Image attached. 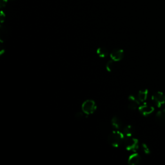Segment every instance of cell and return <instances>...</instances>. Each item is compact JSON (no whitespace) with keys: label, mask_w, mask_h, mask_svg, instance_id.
Here are the masks:
<instances>
[{"label":"cell","mask_w":165,"mask_h":165,"mask_svg":"<svg viewBox=\"0 0 165 165\" xmlns=\"http://www.w3.org/2000/svg\"><path fill=\"white\" fill-rule=\"evenodd\" d=\"M124 136L123 132L114 131L110 133L108 137V143L114 147H118L124 141Z\"/></svg>","instance_id":"obj_1"},{"label":"cell","mask_w":165,"mask_h":165,"mask_svg":"<svg viewBox=\"0 0 165 165\" xmlns=\"http://www.w3.org/2000/svg\"><path fill=\"white\" fill-rule=\"evenodd\" d=\"M124 147L128 151L136 152L139 148V141L136 138H132V136L126 137L124 141Z\"/></svg>","instance_id":"obj_2"},{"label":"cell","mask_w":165,"mask_h":165,"mask_svg":"<svg viewBox=\"0 0 165 165\" xmlns=\"http://www.w3.org/2000/svg\"><path fill=\"white\" fill-rule=\"evenodd\" d=\"M96 110V105L94 101L92 99H88L83 102L82 105L83 112L87 115L92 114Z\"/></svg>","instance_id":"obj_3"},{"label":"cell","mask_w":165,"mask_h":165,"mask_svg":"<svg viewBox=\"0 0 165 165\" xmlns=\"http://www.w3.org/2000/svg\"><path fill=\"white\" fill-rule=\"evenodd\" d=\"M152 99L156 107L160 108L165 104V95L161 92H156L154 93L152 96Z\"/></svg>","instance_id":"obj_4"},{"label":"cell","mask_w":165,"mask_h":165,"mask_svg":"<svg viewBox=\"0 0 165 165\" xmlns=\"http://www.w3.org/2000/svg\"><path fill=\"white\" fill-rule=\"evenodd\" d=\"M139 110L142 115L145 116H147L151 114L154 111V108L152 106L148 104H143L139 107Z\"/></svg>","instance_id":"obj_5"},{"label":"cell","mask_w":165,"mask_h":165,"mask_svg":"<svg viewBox=\"0 0 165 165\" xmlns=\"http://www.w3.org/2000/svg\"><path fill=\"white\" fill-rule=\"evenodd\" d=\"M111 59L114 61H121L124 57V51L122 49L116 48L114 49L110 54Z\"/></svg>","instance_id":"obj_6"},{"label":"cell","mask_w":165,"mask_h":165,"mask_svg":"<svg viewBox=\"0 0 165 165\" xmlns=\"http://www.w3.org/2000/svg\"><path fill=\"white\" fill-rule=\"evenodd\" d=\"M128 99L130 103L128 105V107L129 109H130V110H136V109L138 108V106L141 102L139 101L138 97L131 95L129 96Z\"/></svg>","instance_id":"obj_7"},{"label":"cell","mask_w":165,"mask_h":165,"mask_svg":"<svg viewBox=\"0 0 165 165\" xmlns=\"http://www.w3.org/2000/svg\"><path fill=\"white\" fill-rule=\"evenodd\" d=\"M155 119L159 125L165 126V109L158 112L155 116Z\"/></svg>","instance_id":"obj_8"},{"label":"cell","mask_w":165,"mask_h":165,"mask_svg":"<svg viewBox=\"0 0 165 165\" xmlns=\"http://www.w3.org/2000/svg\"><path fill=\"white\" fill-rule=\"evenodd\" d=\"M141 161V157L138 154H133L128 157V163L130 165H138Z\"/></svg>","instance_id":"obj_9"},{"label":"cell","mask_w":165,"mask_h":165,"mask_svg":"<svg viewBox=\"0 0 165 165\" xmlns=\"http://www.w3.org/2000/svg\"><path fill=\"white\" fill-rule=\"evenodd\" d=\"M112 125L114 128L116 130H120L121 128H123V122L119 117L117 116L113 117L112 119Z\"/></svg>","instance_id":"obj_10"},{"label":"cell","mask_w":165,"mask_h":165,"mask_svg":"<svg viewBox=\"0 0 165 165\" xmlns=\"http://www.w3.org/2000/svg\"><path fill=\"white\" fill-rule=\"evenodd\" d=\"M135 132V129L131 125H127L125 127L123 128V133L124 135L126 137L132 136Z\"/></svg>","instance_id":"obj_11"},{"label":"cell","mask_w":165,"mask_h":165,"mask_svg":"<svg viewBox=\"0 0 165 165\" xmlns=\"http://www.w3.org/2000/svg\"><path fill=\"white\" fill-rule=\"evenodd\" d=\"M148 90L146 89L140 90L138 95H137V97H138L140 102H144L146 100V99H147L148 97Z\"/></svg>","instance_id":"obj_12"},{"label":"cell","mask_w":165,"mask_h":165,"mask_svg":"<svg viewBox=\"0 0 165 165\" xmlns=\"http://www.w3.org/2000/svg\"><path fill=\"white\" fill-rule=\"evenodd\" d=\"M97 54L100 58H105L108 55V51L105 47H100L97 50Z\"/></svg>","instance_id":"obj_13"},{"label":"cell","mask_w":165,"mask_h":165,"mask_svg":"<svg viewBox=\"0 0 165 165\" xmlns=\"http://www.w3.org/2000/svg\"><path fill=\"white\" fill-rule=\"evenodd\" d=\"M114 67V60H110L107 62V65H106V68H107V71L111 72L112 71Z\"/></svg>","instance_id":"obj_14"},{"label":"cell","mask_w":165,"mask_h":165,"mask_svg":"<svg viewBox=\"0 0 165 165\" xmlns=\"http://www.w3.org/2000/svg\"><path fill=\"white\" fill-rule=\"evenodd\" d=\"M142 149H143V152H144V153L146 154H150V148L148 147V146L146 145V144H145V143H143V144L142 145Z\"/></svg>","instance_id":"obj_15"},{"label":"cell","mask_w":165,"mask_h":165,"mask_svg":"<svg viewBox=\"0 0 165 165\" xmlns=\"http://www.w3.org/2000/svg\"><path fill=\"white\" fill-rule=\"evenodd\" d=\"M7 30H6V29H4V28L1 27V41H3L6 37H7Z\"/></svg>","instance_id":"obj_16"},{"label":"cell","mask_w":165,"mask_h":165,"mask_svg":"<svg viewBox=\"0 0 165 165\" xmlns=\"http://www.w3.org/2000/svg\"><path fill=\"white\" fill-rule=\"evenodd\" d=\"M13 1V0H1V8H4V7H5L6 4H7L8 1Z\"/></svg>","instance_id":"obj_17"}]
</instances>
